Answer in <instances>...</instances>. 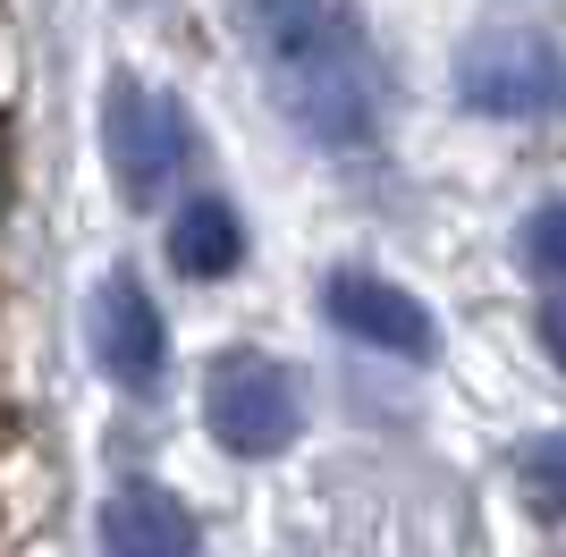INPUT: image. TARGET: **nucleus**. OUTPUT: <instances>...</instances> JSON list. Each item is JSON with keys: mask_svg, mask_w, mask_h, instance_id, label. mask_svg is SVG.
I'll return each mask as SVG.
<instances>
[{"mask_svg": "<svg viewBox=\"0 0 566 557\" xmlns=\"http://www.w3.org/2000/svg\"><path fill=\"white\" fill-rule=\"evenodd\" d=\"M102 549L111 557H195L203 533H195V515L178 490L161 482H118L102 498Z\"/></svg>", "mask_w": 566, "mask_h": 557, "instance_id": "7", "label": "nucleus"}, {"mask_svg": "<svg viewBox=\"0 0 566 557\" xmlns=\"http://www.w3.org/2000/svg\"><path fill=\"white\" fill-rule=\"evenodd\" d=\"M102 153H111V178L127 203H161V186L187 161V118L144 76H111V93H102Z\"/></svg>", "mask_w": 566, "mask_h": 557, "instance_id": "4", "label": "nucleus"}, {"mask_svg": "<svg viewBox=\"0 0 566 557\" xmlns=\"http://www.w3.org/2000/svg\"><path fill=\"white\" fill-rule=\"evenodd\" d=\"M542 347L558 355V371H566V278H558V287L542 296Z\"/></svg>", "mask_w": 566, "mask_h": 557, "instance_id": "11", "label": "nucleus"}, {"mask_svg": "<svg viewBox=\"0 0 566 557\" xmlns=\"http://www.w3.org/2000/svg\"><path fill=\"white\" fill-rule=\"evenodd\" d=\"M169 262L187 278H229L237 262H245V220H237L229 203H187L178 220H169Z\"/></svg>", "mask_w": 566, "mask_h": 557, "instance_id": "8", "label": "nucleus"}, {"mask_svg": "<svg viewBox=\"0 0 566 557\" xmlns=\"http://www.w3.org/2000/svg\"><path fill=\"white\" fill-rule=\"evenodd\" d=\"M85 347H94L111 389L144 397V389H161V371H169V322L127 271H111L94 287V304H85Z\"/></svg>", "mask_w": 566, "mask_h": 557, "instance_id": "5", "label": "nucleus"}, {"mask_svg": "<svg viewBox=\"0 0 566 557\" xmlns=\"http://www.w3.org/2000/svg\"><path fill=\"white\" fill-rule=\"evenodd\" d=\"M516 482L542 515H566V431H542L516 448Z\"/></svg>", "mask_w": 566, "mask_h": 557, "instance_id": "9", "label": "nucleus"}, {"mask_svg": "<svg viewBox=\"0 0 566 557\" xmlns=\"http://www.w3.org/2000/svg\"><path fill=\"white\" fill-rule=\"evenodd\" d=\"M457 102L482 118H558L566 111V43L542 25H482L457 43Z\"/></svg>", "mask_w": 566, "mask_h": 557, "instance_id": "2", "label": "nucleus"}, {"mask_svg": "<svg viewBox=\"0 0 566 557\" xmlns=\"http://www.w3.org/2000/svg\"><path fill=\"white\" fill-rule=\"evenodd\" d=\"M203 422L229 456H280L305 431V397L271 355H220L212 380H203Z\"/></svg>", "mask_w": 566, "mask_h": 557, "instance_id": "3", "label": "nucleus"}, {"mask_svg": "<svg viewBox=\"0 0 566 557\" xmlns=\"http://www.w3.org/2000/svg\"><path fill=\"white\" fill-rule=\"evenodd\" d=\"M245 43L280 118L313 153H373L380 144V60L338 0H245Z\"/></svg>", "mask_w": 566, "mask_h": 557, "instance_id": "1", "label": "nucleus"}, {"mask_svg": "<svg viewBox=\"0 0 566 557\" xmlns=\"http://www.w3.org/2000/svg\"><path fill=\"white\" fill-rule=\"evenodd\" d=\"M524 262L542 278H566V203H549V211L524 220Z\"/></svg>", "mask_w": 566, "mask_h": 557, "instance_id": "10", "label": "nucleus"}, {"mask_svg": "<svg viewBox=\"0 0 566 557\" xmlns=\"http://www.w3.org/2000/svg\"><path fill=\"white\" fill-rule=\"evenodd\" d=\"M322 313L347 329L355 347L406 355V364H431V355H440V322H431L423 304L406 296L398 278H380V271H331V287H322Z\"/></svg>", "mask_w": 566, "mask_h": 557, "instance_id": "6", "label": "nucleus"}]
</instances>
